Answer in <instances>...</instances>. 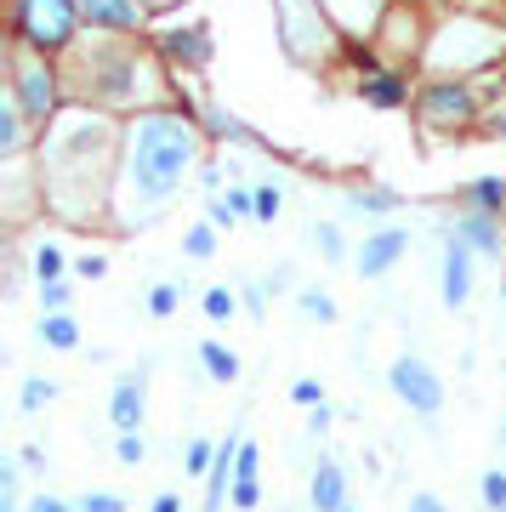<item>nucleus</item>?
<instances>
[{"instance_id":"nucleus-1","label":"nucleus","mask_w":506,"mask_h":512,"mask_svg":"<svg viewBox=\"0 0 506 512\" xmlns=\"http://www.w3.org/2000/svg\"><path fill=\"white\" fill-rule=\"evenodd\" d=\"M199 160V137L182 114H137L114 165V211L120 228H148L182 194L188 165Z\"/></svg>"},{"instance_id":"nucleus-2","label":"nucleus","mask_w":506,"mask_h":512,"mask_svg":"<svg viewBox=\"0 0 506 512\" xmlns=\"http://www.w3.org/2000/svg\"><path fill=\"white\" fill-rule=\"evenodd\" d=\"M80 23V0H18V35L35 52H63Z\"/></svg>"},{"instance_id":"nucleus-3","label":"nucleus","mask_w":506,"mask_h":512,"mask_svg":"<svg viewBox=\"0 0 506 512\" xmlns=\"http://www.w3.org/2000/svg\"><path fill=\"white\" fill-rule=\"evenodd\" d=\"M387 387H393L416 416H438V410H444V376H438L421 353H398L393 370H387Z\"/></svg>"},{"instance_id":"nucleus-4","label":"nucleus","mask_w":506,"mask_h":512,"mask_svg":"<svg viewBox=\"0 0 506 512\" xmlns=\"http://www.w3.org/2000/svg\"><path fill=\"white\" fill-rule=\"evenodd\" d=\"M279 29H285V46L290 57H325L330 46V29L319 18V0H279Z\"/></svg>"},{"instance_id":"nucleus-5","label":"nucleus","mask_w":506,"mask_h":512,"mask_svg":"<svg viewBox=\"0 0 506 512\" xmlns=\"http://www.w3.org/2000/svg\"><path fill=\"white\" fill-rule=\"evenodd\" d=\"M438 245H444V262H438V296H444V308L461 313L472 296V245L455 228H444L438 234Z\"/></svg>"},{"instance_id":"nucleus-6","label":"nucleus","mask_w":506,"mask_h":512,"mask_svg":"<svg viewBox=\"0 0 506 512\" xmlns=\"http://www.w3.org/2000/svg\"><path fill=\"white\" fill-rule=\"evenodd\" d=\"M52 86L57 80L40 57H12V86H6V92L18 97V109L29 114V120H46V114H52V103H57Z\"/></svg>"},{"instance_id":"nucleus-7","label":"nucleus","mask_w":506,"mask_h":512,"mask_svg":"<svg viewBox=\"0 0 506 512\" xmlns=\"http://www.w3.org/2000/svg\"><path fill=\"white\" fill-rule=\"evenodd\" d=\"M472 114H478V97H472V86H461V80H433V86L421 92V120H427V126H467Z\"/></svg>"},{"instance_id":"nucleus-8","label":"nucleus","mask_w":506,"mask_h":512,"mask_svg":"<svg viewBox=\"0 0 506 512\" xmlns=\"http://www.w3.org/2000/svg\"><path fill=\"white\" fill-rule=\"evenodd\" d=\"M410 251V228L404 222H387L376 234H364L359 245V279H381L387 268H398V256Z\"/></svg>"},{"instance_id":"nucleus-9","label":"nucleus","mask_w":506,"mask_h":512,"mask_svg":"<svg viewBox=\"0 0 506 512\" xmlns=\"http://www.w3.org/2000/svg\"><path fill=\"white\" fill-rule=\"evenodd\" d=\"M80 18L91 29H109V35H137L148 18L143 0H80Z\"/></svg>"},{"instance_id":"nucleus-10","label":"nucleus","mask_w":506,"mask_h":512,"mask_svg":"<svg viewBox=\"0 0 506 512\" xmlns=\"http://www.w3.org/2000/svg\"><path fill=\"white\" fill-rule=\"evenodd\" d=\"M143 410H148V365L137 376H120L109 399V421L120 433H143Z\"/></svg>"},{"instance_id":"nucleus-11","label":"nucleus","mask_w":506,"mask_h":512,"mask_svg":"<svg viewBox=\"0 0 506 512\" xmlns=\"http://www.w3.org/2000/svg\"><path fill=\"white\" fill-rule=\"evenodd\" d=\"M160 46H165V57H177L182 69H205V63H211V52H217V46H211V29H205V23L171 29V35H165Z\"/></svg>"},{"instance_id":"nucleus-12","label":"nucleus","mask_w":506,"mask_h":512,"mask_svg":"<svg viewBox=\"0 0 506 512\" xmlns=\"http://www.w3.org/2000/svg\"><path fill=\"white\" fill-rule=\"evenodd\" d=\"M455 234L467 239L472 245V256H501L506 251V239H501V222L489 217V211H461V217H455Z\"/></svg>"},{"instance_id":"nucleus-13","label":"nucleus","mask_w":506,"mask_h":512,"mask_svg":"<svg viewBox=\"0 0 506 512\" xmlns=\"http://www.w3.org/2000/svg\"><path fill=\"white\" fill-rule=\"evenodd\" d=\"M313 507L319 512H347V478H342V467H336V461L330 456H319L313 461Z\"/></svg>"},{"instance_id":"nucleus-14","label":"nucleus","mask_w":506,"mask_h":512,"mask_svg":"<svg viewBox=\"0 0 506 512\" xmlns=\"http://www.w3.org/2000/svg\"><path fill=\"white\" fill-rule=\"evenodd\" d=\"M319 6L342 18L347 35H370V29H376V18H381V0H319Z\"/></svg>"},{"instance_id":"nucleus-15","label":"nucleus","mask_w":506,"mask_h":512,"mask_svg":"<svg viewBox=\"0 0 506 512\" xmlns=\"http://www.w3.org/2000/svg\"><path fill=\"white\" fill-rule=\"evenodd\" d=\"M364 97H370V103H376V109H404V103H410V86H404V80H398V74H364V86H359Z\"/></svg>"},{"instance_id":"nucleus-16","label":"nucleus","mask_w":506,"mask_h":512,"mask_svg":"<svg viewBox=\"0 0 506 512\" xmlns=\"http://www.w3.org/2000/svg\"><path fill=\"white\" fill-rule=\"evenodd\" d=\"M199 359H205V376L222 387H234L239 382V353L234 348H222V342H199Z\"/></svg>"},{"instance_id":"nucleus-17","label":"nucleus","mask_w":506,"mask_h":512,"mask_svg":"<svg viewBox=\"0 0 506 512\" xmlns=\"http://www.w3.org/2000/svg\"><path fill=\"white\" fill-rule=\"evenodd\" d=\"M35 336L46 342V348H63V353L80 348V325H74L69 313H46V319L35 325Z\"/></svg>"},{"instance_id":"nucleus-18","label":"nucleus","mask_w":506,"mask_h":512,"mask_svg":"<svg viewBox=\"0 0 506 512\" xmlns=\"http://www.w3.org/2000/svg\"><path fill=\"white\" fill-rule=\"evenodd\" d=\"M467 205H472V211L501 217V211H506V177H478V183H467Z\"/></svg>"},{"instance_id":"nucleus-19","label":"nucleus","mask_w":506,"mask_h":512,"mask_svg":"<svg viewBox=\"0 0 506 512\" xmlns=\"http://www.w3.org/2000/svg\"><path fill=\"white\" fill-rule=\"evenodd\" d=\"M296 308H302V319H313V325H336V296L319 291V285L296 291Z\"/></svg>"},{"instance_id":"nucleus-20","label":"nucleus","mask_w":506,"mask_h":512,"mask_svg":"<svg viewBox=\"0 0 506 512\" xmlns=\"http://www.w3.org/2000/svg\"><path fill=\"white\" fill-rule=\"evenodd\" d=\"M23 120H29V114L18 109V97L6 92V109H0V154H18L23 148Z\"/></svg>"},{"instance_id":"nucleus-21","label":"nucleus","mask_w":506,"mask_h":512,"mask_svg":"<svg viewBox=\"0 0 506 512\" xmlns=\"http://www.w3.org/2000/svg\"><path fill=\"white\" fill-rule=\"evenodd\" d=\"M347 211L381 217V211H398V194H393V188H353V194H347Z\"/></svg>"},{"instance_id":"nucleus-22","label":"nucleus","mask_w":506,"mask_h":512,"mask_svg":"<svg viewBox=\"0 0 506 512\" xmlns=\"http://www.w3.org/2000/svg\"><path fill=\"white\" fill-rule=\"evenodd\" d=\"M182 467H188V473H205V478H211V467H217V444H211V439H188V450H182Z\"/></svg>"},{"instance_id":"nucleus-23","label":"nucleus","mask_w":506,"mask_h":512,"mask_svg":"<svg viewBox=\"0 0 506 512\" xmlns=\"http://www.w3.org/2000/svg\"><path fill=\"white\" fill-rule=\"evenodd\" d=\"M234 313H239V296L234 291H222V285H211V291H205V319H211V325H228Z\"/></svg>"},{"instance_id":"nucleus-24","label":"nucleus","mask_w":506,"mask_h":512,"mask_svg":"<svg viewBox=\"0 0 506 512\" xmlns=\"http://www.w3.org/2000/svg\"><path fill=\"white\" fill-rule=\"evenodd\" d=\"M182 251L194 256V262H205V256H217V234H211V222H194V228L182 234Z\"/></svg>"},{"instance_id":"nucleus-25","label":"nucleus","mask_w":506,"mask_h":512,"mask_svg":"<svg viewBox=\"0 0 506 512\" xmlns=\"http://www.w3.org/2000/svg\"><path fill=\"white\" fill-rule=\"evenodd\" d=\"M52 399H57V382H46V376H29V382H23V416L46 410Z\"/></svg>"},{"instance_id":"nucleus-26","label":"nucleus","mask_w":506,"mask_h":512,"mask_svg":"<svg viewBox=\"0 0 506 512\" xmlns=\"http://www.w3.org/2000/svg\"><path fill=\"white\" fill-rule=\"evenodd\" d=\"M35 279L40 285H57L63 279V251L57 245H35Z\"/></svg>"},{"instance_id":"nucleus-27","label":"nucleus","mask_w":506,"mask_h":512,"mask_svg":"<svg viewBox=\"0 0 506 512\" xmlns=\"http://www.w3.org/2000/svg\"><path fill=\"white\" fill-rule=\"evenodd\" d=\"M23 495H18V461H0V512H18Z\"/></svg>"},{"instance_id":"nucleus-28","label":"nucleus","mask_w":506,"mask_h":512,"mask_svg":"<svg viewBox=\"0 0 506 512\" xmlns=\"http://www.w3.org/2000/svg\"><path fill=\"white\" fill-rule=\"evenodd\" d=\"M114 461H120V467H143V461H148L143 433H120V444H114Z\"/></svg>"},{"instance_id":"nucleus-29","label":"nucleus","mask_w":506,"mask_h":512,"mask_svg":"<svg viewBox=\"0 0 506 512\" xmlns=\"http://www.w3.org/2000/svg\"><path fill=\"white\" fill-rule=\"evenodd\" d=\"M177 302H182V285H154V291H148V313H154V319H171Z\"/></svg>"},{"instance_id":"nucleus-30","label":"nucleus","mask_w":506,"mask_h":512,"mask_svg":"<svg viewBox=\"0 0 506 512\" xmlns=\"http://www.w3.org/2000/svg\"><path fill=\"white\" fill-rule=\"evenodd\" d=\"M313 245H319V251L330 256V262H342V228H336V222H313Z\"/></svg>"},{"instance_id":"nucleus-31","label":"nucleus","mask_w":506,"mask_h":512,"mask_svg":"<svg viewBox=\"0 0 506 512\" xmlns=\"http://www.w3.org/2000/svg\"><path fill=\"white\" fill-rule=\"evenodd\" d=\"M103 274H109V256H103V251H86V256H74V279H86V285H97Z\"/></svg>"},{"instance_id":"nucleus-32","label":"nucleus","mask_w":506,"mask_h":512,"mask_svg":"<svg viewBox=\"0 0 506 512\" xmlns=\"http://www.w3.org/2000/svg\"><path fill=\"white\" fill-rule=\"evenodd\" d=\"M484 507L489 512H506V473H501V467H489V473H484Z\"/></svg>"},{"instance_id":"nucleus-33","label":"nucleus","mask_w":506,"mask_h":512,"mask_svg":"<svg viewBox=\"0 0 506 512\" xmlns=\"http://www.w3.org/2000/svg\"><path fill=\"white\" fill-rule=\"evenodd\" d=\"M74 512H126V501H120V495H109V490H91V495H80V501H74Z\"/></svg>"},{"instance_id":"nucleus-34","label":"nucleus","mask_w":506,"mask_h":512,"mask_svg":"<svg viewBox=\"0 0 506 512\" xmlns=\"http://www.w3.org/2000/svg\"><path fill=\"white\" fill-rule=\"evenodd\" d=\"M290 399H296V404H308V410H319V404H325V387L313 382V376H302V382L290 387Z\"/></svg>"},{"instance_id":"nucleus-35","label":"nucleus","mask_w":506,"mask_h":512,"mask_svg":"<svg viewBox=\"0 0 506 512\" xmlns=\"http://www.w3.org/2000/svg\"><path fill=\"white\" fill-rule=\"evenodd\" d=\"M211 126H217V137H228V143H245V137H251L234 114H222V109H211Z\"/></svg>"},{"instance_id":"nucleus-36","label":"nucleus","mask_w":506,"mask_h":512,"mask_svg":"<svg viewBox=\"0 0 506 512\" xmlns=\"http://www.w3.org/2000/svg\"><path fill=\"white\" fill-rule=\"evenodd\" d=\"M228 501H234V507H245V512H251L256 501H262V484H256V478H234V495H228Z\"/></svg>"},{"instance_id":"nucleus-37","label":"nucleus","mask_w":506,"mask_h":512,"mask_svg":"<svg viewBox=\"0 0 506 512\" xmlns=\"http://www.w3.org/2000/svg\"><path fill=\"white\" fill-rule=\"evenodd\" d=\"M279 205H285V194H279V188H256V217H262V222L279 217Z\"/></svg>"},{"instance_id":"nucleus-38","label":"nucleus","mask_w":506,"mask_h":512,"mask_svg":"<svg viewBox=\"0 0 506 512\" xmlns=\"http://www.w3.org/2000/svg\"><path fill=\"white\" fill-rule=\"evenodd\" d=\"M262 444H239V461H234V478H256V467H262V456H256Z\"/></svg>"},{"instance_id":"nucleus-39","label":"nucleus","mask_w":506,"mask_h":512,"mask_svg":"<svg viewBox=\"0 0 506 512\" xmlns=\"http://www.w3.org/2000/svg\"><path fill=\"white\" fill-rule=\"evenodd\" d=\"M245 313L251 319H268V285H245Z\"/></svg>"},{"instance_id":"nucleus-40","label":"nucleus","mask_w":506,"mask_h":512,"mask_svg":"<svg viewBox=\"0 0 506 512\" xmlns=\"http://www.w3.org/2000/svg\"><path fill=\"white\" fill-rule=\"evenodd\" d=\"M228 211H234V217L256 211V188H228Z\"/></svg>"},{"instance_id":"nucleus-41","label":"nucleus","mask_w":506,"mask_h":512,"mask_svg":"<svg viewBox=\"0 0 506 512\" xmlns=\"http://www.w3.org/2000/svg\"><path fill=\"white\" fill-rule=\"evenodd\" d=\"M69 302V285L57 279V285H40V308H63Z\"/></svg>"},{"instance_id":"nucleus-42","label":"nucleus","mask_w":506,"mask_h":512,"mask_svg":"<svg viewBox=\"0 0 506 512\" xmlns=\"http://www.w3.org/2000/svg\"><path fill=\"white\" fill-rule=\"evenodd\" d=\"M29 512H74V507L57 501V495H29Z\"/></svg>"},{"instance_id":"nucleus-43","label":"nucleus","mask_w":506,"mask_h":512,"mask_svg":"<svg viewBox=\"0 0 506 512\" xmlns=\"http://www.w3.org/2000/svg\"><path fill=\"white\" fill-rule=\"evenodd\" d=\"M325 427H330V404H319V410H308V433H313V439H319Z\"/></svg>"},{"instance_id":"nucleus-44","label":"nucleus","mask_w":506,"mask_h":512,"mask_svg":"<svg viewBox=\"0 0 506 512\" xmlns=\"http://www.w3.org/2000/svg\"><path fill=\"white\" fill-rule=\"evenodd\" d=\"M199 183H205V194L217 200V188H222V171H217V165H199Z\"/></svg>"},{"instance_id":"nucleus-45","label":"nucleus","mask_w":506,"mask_h":512,"mask_svg":"<svg viewBox=\"0 0 506 512\" xmlns=\"http://www.w3.org/2000/svg\"><path fill=\"white\" fill-rule=\"evenodd\" d=\"M228 222H234V211H228V200L217 194V200H211V228H228Z\"/></svg>"},{"instance_id":"nucleus-46","label":"nucleus","mask_w":506,"mask_h":512,"mask_svg":"<svg viewBox=\"0 0 506 512\" xmlns=\"http://www.w3.org/2000/svg\"><path fill=\"white\" fill-rule=\"evenodd\" d=\"M410 512H444V501L438 495H410Z\"/></svg>"},{"instance_id":"nucleus-47","label":"nucleus","mask_w":506,"mask_h":512,"mask_svg":"<svg viewBox=\"0 0 506 512\" xmlns=\"http://www.w3.org/2000/svg\"><path fill=\"white\" fill-rule=\"evenodd\" d=\"M154 512H182V501L171 490H160V495H154Z\"/></svg>"},{"instance_id":"nucleus-48","label":"nucleus","mask_w":506,"mask_h":512,"mask_svg":"<svg viewBox=\"0 0 506 512\" xmlns=\"http://www.w3.org/2000/svg\"><path fill=\"white\" fill-rule=\"evenodd\" d=\"M143 6H171V0H143Z\"/></svg>"},{"instance_id":"nucleus-49","label":"nucleus","mask_w":506,"mask_h":512,"mask_svg":"<svg viewBox=\"0 0 506 512\" xmlns=\"http://www.w3.org/2000/svg\"><path fill=\"white\" fill-rule=\"evenodd\" d=\"M347 512H353V507H347Z\"/></svg>"}]
</instances>
